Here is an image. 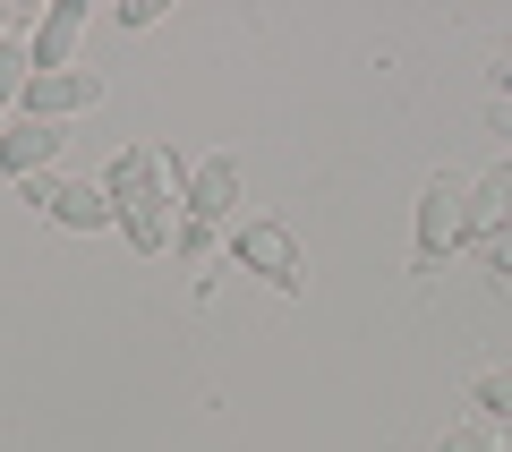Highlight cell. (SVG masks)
Wrapping results in <instances>:
<instances>
[{"label":"cell","mask_w":512,"mask_h":452,"mask_svg":"<svg viewBox=\"0 0 512 452\" xmlns=\"http://www.w3.org/2000/svg\"><path fill=\"white\" fill-rule=\"evenodd\" d=\"M9 26H18V9H0V43H9Z\"/></svg>","instance_id":"14"},{"label":"cell","mask_w":512,"mask_h":452,"mask_svg":"<svg viewBox=\"0 0 512 452\" xmlns=\"http://www.w3.org/2000/svg\"><path fill=\"white\" fill-rule=\"evenodd\" d=\"M231 256H239L248 273H265L274 290H291V299L308 290V265H299V239L282 231V222H231Z\"/></svg>","instance_id":"2"},{"label":"cell","mask_w":512,"mask_h":452,"mask_svg":"<svg viewBox=\"0 0 512 452\" xmlns=\"http://www.w3.org/2000/svg\"><path fill=\"white\" fill-rule=\"evenodd\" d=\"M26 86H35V52L26 43H0V103H18Z\"/></svg>","instance_id":"10"},{"label":"cell","mask_w":512,"mask_h":452,"mask_svg":"<svg viewBox=\"0 0 512 452\" xmlns=\"http://www.w3.org/2000/svg\"><path fill=\"white\" fill-rule=\"evenodd\" d=\"M495 77H504V94H512V60H504V69H495Z\"/></svg>","instance_id":"15"},{"label":"cell","mask_w":512,"mask_h":452,"mask_svg":"<svg viewBox=\"0 0 512 452\" xmlns=\"http://www.w3.org/2000/svg\"><path fill=\"white\" fill-rule=\"evenodd\" d=\"M52 222H69V231H103V222H120V214H111L103 188L77 180V188H60V197H52Z\"/></svg>","instance_id":"9"},{"label":"cell","mask_w":512,"mask_h":452,"mask_svg":"<svg viewBox=\"0 0 512 452\" xmlns=\"http://www.w3.org/2000/svg\"><path fill=\"white\" fill-rule=\"evenodd\" d=\"M461 205H470V188H461L453 171H436V180L419 188V265H444V248L461 239Z\"/></svg>","instance_id":"4"},{"label":"cell","mask_w":512,"mask_h":452,"mask_svg":"<svg viewBox=\"0 0 512 452\" xmlns=\"http://www.w3.org/2000/svg\"><path fill=\"white\" fill-rule=\"evenodd\" d=\"M487 273H495V282H512V222L487 239Z\"/></svg>","instance_id":"13"},{"label":"cell","mask_w":512,"mask_h":452,"mask_svg":"<svg viewBox=\"0 0 512 452\" xmlns=\"http://www.w3.org/2000/svg\"><path fill=\"white\" fill-rule=\"evenodd\" d=\"M504 137H512V111H504Z\"/></svg>","instance_id":"16"},{"label":"cell","mask_w":512,"mask_h":452,"mask_svg":"<svg viewBox=\"0 0 512 452\" xmlns=\"http://www.w3.org/2000/svg\"><path fill=\"white\" fill-rule=\"evenodd\" d=\"M231 214H239V163H231V154H214V163H197V171H188L180 222H197V231H222Z\"/></svg>","instance_id":"3"},{"label":"cell","mask_w":512,"mask_h":452,"mask_svg":"<svg viewBox=\"0 0 512 452\" xmlns=\"http://www.w3.org/2000/svg\"><path fill=\"white\" fill-rule=\"evenodd\" d=\"M504 222H512V163L487 171V180L470 188V205H461V239H495Z\"/></svg>","instance_id":"8"},{"label":"cell","mask_w":512,"mask_h":452,"mask_svg":"<svg viewBox=\"0 0 512 452\" xmlns=\"http://www.w3.org/2000/svg\"><path fill=\"white\" fill-rule=\"evenodd\" d=\"M103 197H111V214H120V231H128L137 256L180 248V222H171V197H163V154L154 145H128L120 163L103 171Z\"/></svg>","instance_id":"1"},{"label":"cell","mask_w":512,"mask_h":452,"mask_svg":"<svg viewBox=\"0 0 512 452\" xmlns=\"http://www.w3.org/2000/svg\"><path fill=\"white\" fill-rule=\"evenodd\" d=\"M470 401L495 418V427H512V376H504V367H495V376H478V384H470Z\"/></svg>","instance_id":"11"},{"label":"cell","mask_w":512,"mask_h":452,"mask_svg":"<svg viewBox=\"0 0 512 452\" xmlns=\"http://www.w3.org/2000/svg\"><path fill=\"white\" fill-rule=\"evenodd\" d=\"M52 154H60V128H52V120H18V128H0V171H9V180H35Z\"/></svg>","instance_id":"7"},{"label":"cell","mask_w":512,"mask_h":452,"mask_svg":"<svg viewBox=\"0 0 512 452\" xmlns=\"http://www.w3.org/2000/svg\"><path fill=\"white\" fill-rule=\"evenodd\" d=\"M86 35V0H52V9H43V26H35V43H26V52H35V77H60L69 69V43Z\"/></svg>","instance_id":"6"},{"label":"cell","mask_w":512,"mask_h":452,"mask_svg":"<svg viewBox=\"0 0 512 452\" xmlns=\"http://www.w3.org/2000/svg\"><path fill=\"white\" fill-rule=\"evenodd\" d=\"M436 452H512V435H495L487 418H470V427H453V435H444Z\"/></svg>","instance_id":"12"},{"label":"cell","mask_w":512,"mask_h":452,"mask_svg":"<svg viewBox=\"0 0 512 452\" xmlns=\"http://www.w3.org/2000/svg\"><path fill=\"white\" fill-rule=\"evenodd\" d=\"M18 103H26V120H52V128H60L69 111H94V103H103V77H94V69H60V77H35Z\"/></svg>","instance_id":"5"}]
</instances>
